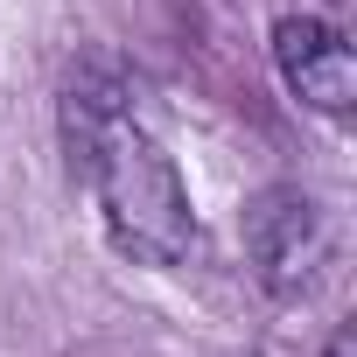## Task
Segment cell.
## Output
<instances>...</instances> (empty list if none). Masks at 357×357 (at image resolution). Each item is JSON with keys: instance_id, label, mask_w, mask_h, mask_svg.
<instances>
[{"instance_id": "obj_1", "label": "cell", "mask_w": 357, "mask_h": 357, "mask_svg": "<svg viewBox=\"0 0 357 357\" xmlns=\"http://www.w3.org/2000/svg\"><path fill=\"white\" fill-rule=\"evenodd\" d=\"M77 175L91 183L98 218H105V238H112L126 259H140V266H183V259L197 252L190 190H183V175H175L168 147L140 126V112L112 119V126L84 147Z\"/></svg>"}, {"instance_id": "obj_2", "label": "cell", "mask_w": 357, "mask_h": 357, "mask_svg": "<svg viewBox=\"0 0 357 357\" xmlns=\"http://www.w3.org/2000/svg\"><path fill=\"white\" fill-rule=\"evenodd\" d=\"M245 259H252L259 287L280 294V301H294L301 287H315V273L329 259V218H322V204L308 190H294V183L259 190L245 204Z\"/></svg>"}, {"instance_id": "obj_3", "label": "cell", "mask_w": 357, "mask_h": 357, "mask_svg": "<svg viewBox=\"0 0 357 357\" xmlns=\"http://www.w3.org/2000/svg\"><path fill=\"white\" fill-rule=\"evenodd\" d=\"M273 63H280V77H287V91H294L301 105H315V112H329V119L350 112V98H357V63H350V43H343L322 15H287V22L273 29Z\"/></svg>"}]
</instances>
